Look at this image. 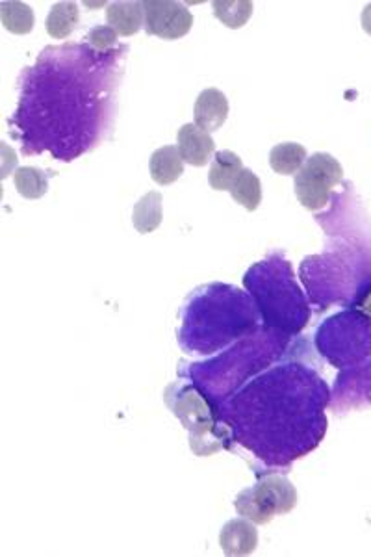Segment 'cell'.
<instances>
[{
  "instance_id": "obj_1",
  "label": "cell",
  "mask_w": 371,
  "mask_h": 557,
  "mask_svg": "<svg viewBox=\"0 0 371 557\" xmlns=\"http://www.w3.org/2000/svg\"><path fill=\"white\" fill-rule=\"evenodd\" d=\"M297 504L294 485L281 476H268L256 487L238 494L234 506L240 517L255 524H268L277 515H286Z\"/></svg>"
},
{
  "instance_id": "obj_2",
  "label": "cell",
  "mask_w": 371,
  "mask_h": 557,
  "mask_svg": "<svg viewBox=\"0 0 371 557\" xmlns=\"http://www.w3.org/2000/svg\"><path fill=\"white\" fill-rule=\"evenodd\" d=\"M344 179V169L334 156L316 153L295 175V195L307 210H321L331 201L334 188Z\"/></svg>"
},
{
  "instance_id": "obj_3",
  "label": "cell",
  "mask_w": 371,
  "mask_h": 557,
  "mask_svg": "<svg viewBox=\"0 0 371 557\" xmlns=\"http://www.w3.org/2000/svg\"><path fill=\"white\" fill-rule=\"evenodd\" d=\"M145 30L149 36L162 39L184 38L193 26V15L182 2L145 0Z\"/></svg>"
},
{
  "instance_id": "obj_4",
  "label": "cell",
  "mask_w": 371,
  "mask_h": 557,
  "mask_svg": "<svg viewBox=\"0 0 371 557\" xmlns=\"http://www.w3.org/2000/svg\"><path fill=\"white\" fill-rule=\"evenodd\" d=\"M175 415L179 416L182 424L192 431V450H197L199 444H203L206 435H210L214 429L212 415L206 403L193 390H186L180 396L179 405L175 407Z\"/></svg>"
},
{
  "instance_id": "obj_5",
  "label": "cell",
  "mask_w": 371,
  "mask_h": 557,
  "mask_svg": "<svg viewBox=\"0 0 371 557\" xmlns=\"http://www.w3.org/2000/svg\"><path fill=\"white\" fill-rule=\"evenodd\" d=\"M177 149L186 164L195 168L206 166L212 156H216V142L210 132L197 127L195 123L182 125L177 134Z\"/></svg>"
},
{
  "instance_id": "obj_6",
  "label": "cell",
  "mask_w": 371,
  "mask_h": 557,
  "mask_svg": "<svg viewBox=\"0 0 371 557\" xmlns=\"http://www.w3.org/2000/svg\"><path fill=\"white\" fill-rule=\"evenodd\" d=\"M219 546L227 556H249L258 546L255 522L234 519L223 526L219 533Z\"/></svg>"
},
{
  "instance_id": "obj_7",
  "label": "cell",
  "mask_w": 371,
  "mask_h": 557,
  "mask_svg": "<svg viewBox=\"0 0 371 557\" xmlns=\"http://www.w3.org/2000/svg\"><path fill=\"white\" fill-rule=\"evenodd\" d=\"M195 125L206 130V132H214L219 127H223V123L229 117V101L225 97V93L216 90V88H208L201 91V95L195 101Z\"/></svg>"
},
{
  "instance_id": "obj_8",
  "label": "cell",
  "mask_w": 371,
  "mask_h": 557,
  "mask_svg": "<svg viewBox=\"0 0 371 557\" xmlns=\"http://www.w3.org/2000/svg\"><path fill=\"white\" fill-rule=\"evenodd\" d=\"M108 25L116 30L119 36H134L140 32L141 26H145V12H143V2H110L106 10Z\"/></svg>"
},
{
  "instance_id": "obj_9",
  "label": "cell",
  "mask_w": 371,
  "mask_h": 557,
  "mask_svg": "<svg viewBox=\"0 0 371 557\" xmlns=\"http://www.w3.org/2000/svg\"><path fill=\"white\" fill-rule=\"evenodd\" d=\"M149 169L156 184L167 186L179 181L180 175L184 173V160L175 145H164L154 151Z\"/></svg>"
},
{
  "instance_id": "obj_10",
  "label": "cell",
  "mask_w": 371,
  "mask_h": 557,
  "mask_svg": "<svg viewBox=\"0 0 371 557\" xmlns=\"http://www.w3.org/2000/svg\"><path fill=\"white\" fill-rule=\"evenodd\" d=\"M244 169V162L240 156L234 155L232 151H219L212 160L208 182L218 192H225V190L231 192L232 184Z\"/></svg>"
},
{
  "instance_id": "obj_11",
  "label": "cell",
  "mask_w": 371,
  "mask_h": 557,
  "mask_svg": "<svg viewBox=\"0 0 371 557\" xmlns=\"http://www.w3.org/2000/svg\"><path fill=\"white\" fill-rule=\"evenodd\" d=\"M0 21L4 28L12 34H17V36H23V34H30L32 28H34V23H36V17H34V12L32 8L21 2V0H4L0 2Z\"/></svg>"
},
{
  "instance_id": "obj_12",
  "label": "cell",
  "mask_w": 371,
  "mask_h": 557,
  "mask_svg": "<svg viewBox=\"0 0 371 557\" xmlns=\"http://www.w3.org/2000/svg\"><path fill=\"white\" fill-rule=\"evenodd\" d=\"M132 223L138 233L149 234L156 231L162 223V195L158 192L143 195L134 205Z\"/></svg>"
},
{
  "instance_id": "obj_13",
  "label": "cell",
  "mask_w": 371,
  "mask_h": 557,
  "mask_svg": "<svg viewBox=\"0 0 371 557\" xmlns=\"http://www.w3.org/2000/svg\"><path fill=\"white\" fill-rule=\"evenodd\" d=\"M307 149L299 143H279L271 149L269 164L279 175H295L307 162Z\"/></svg>"
},
{
  "instance_id": "obj_14",
  "label": "cell",
  "mask_w": 371,
  "mask_h": 557,
  "mask_svg": "<svg viewBox=\"0 0 371 557\" xmlns=\"http://www.w3.org/2000/svg\"><path fill=\"white\" fill-rule=\"evenodd\" d=\"M78 25V6L75 2H56L47 17V32L54 39H65Z\"/></svg>"
},
{
  "instance_id": "obj_15",
  "label": "cell",
  "mask_w": 371,
  "mask_h": 557,
  "mask_svg": "<svg viewBox=\"0 0 371 557\" xmlns=\"http://www.w3.org/2000/svg\"><path fill=\"white\" fill-rule=\"evenodd\" d=\"M232 199L245 210L255 212L262 201V184L251 169L245 168L231 188Z\"/></svg>"
},
{
  "instance_id": "obj_16",
  "label": "cell",
  "mask_w": 371,
  "mask_h": 557,
  "mask_svg": "<svg viewBox=\"0 0 371 557\" xmlns=\"http://www.w3.org/2000/svg\"><path fill=\"white\" fill-rule=\"evenodd\" d=\"M212 8L219 21L232 30L245 26L255 10L253 2H249V0H216L212 4Z\"/></svg>"
},
{
  "instance_id": "obj_17",
  "label": "cell",
  "mask_w": 371,
  "mask_h": 557,
  "mask_svg": "<svg viewBox=\"0 0 371 557\" xmlns=\"http://www.w3.org/2000/svg\"><path fill=\"white\" fill-rule=\"evenodd\" d=\"M13 182H15L17 192L26 199H39V197L47 194V188H49L45 171L30 168V166L17 169L15 175H13Z\"/></svg>"
},
{
  "instance_id": "obj_18",
  "label": "cell",
  "mask_w": 371,
  "mask_h": 557,
  "mask_svg": "<svg viewBox=\"0 0 371 557\" xmlns=\"http://www.w3.org/2000/svg\"><path fill=\"white\" fill-rule=\"evenodd\" d=\"M117 36L119 34L112 26H95L86 39L90 41L95 49L104 51V49H110V47L116 45Z\"/></svg>"
},
{
  "instance_id": "obj_19",
  "label": "cell",
  "mask_w": 371,
  "mask_h": 557,
  "mask_svg": "<svg viewBox=\"0 0 371 557\" xmlns=\"http://www.w3.org/2000/svg\"><path fill=\"white\" fill-rule=\"evenodd\" d=\"M362 28H364L366 34H370L371 36V2L370 4H366L364 12H362Z\"/></svg>"
},
{
  "instance_id": "obj_20",
  "label": "cell",
  "mask_w": 371,
  "mask_h": 557,
  "mask_svg": "<svg viewBox=\"0 0 371 557\" xmlns=\"http://www.w3.org/2000/svg\"><path fill=\"white\" fill-rule=\"evenodd\" d=\"M104 4L106 2H84V6H88V8H101Z\"/></svg>"
}]
</instances>
